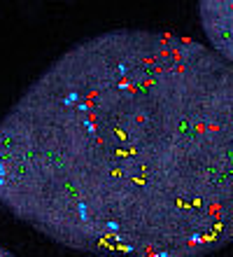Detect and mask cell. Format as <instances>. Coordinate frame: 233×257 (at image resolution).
I'll return each instance as SVG.
<instances>
[{"mask_svg":"<svg viewBox=\"0 0 233 257\" xmlns=\"http://www.w3.org/2000/svg\"><path fill=\"white\" fill-rule=\"evenodd\" d=\"M0 206L96 257L233 243V66L170 31L77 42L0 122Z\"/></svg>","mask_w":233,"mask_h":257,"instance_id":"1","label":"cell"},{"mask_svg":"<svg viewBox=\"0 0 233 257\" xmlns=\"http://www.w3.org/2000/svg\"><path fill=\"white\" fill-rule=\"evenodd\" d=\"M0 257H17V255H14V252H10L7 248H3V245H0Z\"/></svg>","mask_w":233,"mask_h":257,"instance_id":"3","label":"cell"},{"mask_svg":"<svg viewBox=\"0 0 233 257\" xmlns=\"http://www.w3.org/2000/svg\"><path fill=\"white\" fill-rule=\"evenodd\" d=\"M198 19L210 49L233 66V0H200Z\"/></svg>","mask_w":233,"mask_h":257,"instance_id":"2","label":"cell"}]
</instances>
